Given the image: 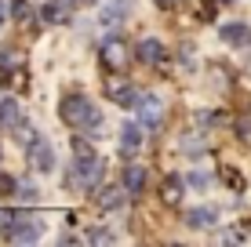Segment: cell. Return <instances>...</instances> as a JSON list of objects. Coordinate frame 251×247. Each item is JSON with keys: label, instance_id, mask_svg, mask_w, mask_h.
<instances>
[{"label": "cell", "instance_id": "2", "mask_svg": "<svg viewBox=\"0 0 251 247\" xmlns=\"http://www.w3.org/2000/svg\"><path fill=\"white\" fill-rule=\"evenodd\" d=\"M25 157H29V167L40 171V175H48L51 167H55V149H51L48 138H33L29 149H25Z\"/></svg>", "mask_w": 251, "mask_h": 247}, {"label": "cell", "instance_id": "3", "mask_svg": "<svg viewBox=\"0 0 251 247\" xmlns=\"http://www.w3.org/2000/svg\"><path fill=\"white\" fill-rule=\"evenodd\" d=\"M131 62V47L124 44V40H106V44H102V66H106V69H124V66Z\"/></svg>", "mask_w": 251, "mask_h": 247}, {"label": "cell", "instance_id": "9", "mask_svg": "<svg viewBox=\"0 0 251 247\" xmlns=\"http://www.w3.org/2000/svg\"><path fill=\"white\" fill-rule=\"evenodd\" d=\"M0 127H7V131H15V127H22V106L15 98L0 102Z\"/></svg>", "mask_w": 251, "mask_h": 247}, {"label": "cell", "instance_id": "4", "mask_svg": "<svg viewBox=\"0 0 251 247\" xmlns=\"http://www.w3.org/2000/svg\"><path fill=\"white\" fill-rule=\"evenodd\" d=\"M106 98H113V102H120V106H138L142 102V95L131 88V80H120V76H109L106 80Z\"/></svg>", "mask_w": 251, "mask_h": 247}, {"label": "cell", "instance_id": "20", "mask_svg": "<svg viewBox=\"0 0 251 247\" xmlns=\"http://www.w3.org/2000/svg\"><path fill=\"white\" fill-rule=\"evenodd\" d=\"M73 157H91V146L84 138H73Z\"/></svg>", "mask_w": 251, "mask_h": 247}, {"label": "cell", "instance_id": "24", "mask_svg": "<svg viewBox=\"0 0 251 247\" xmlns=\"http://www.w3.org/2000/svg\"><path fill=\"white\" fill-rule=\"evenodd\" d=\"M157 7H171V0H157Z\"/></svg>", "mask_w": 251, "mask_h": 247}, {"label": "cell", "instance_id": "6", "mask_svg": "<svg viewBox=\"0 0 251 247\" xmlns=\"http://www.w3.org/2000/svg\"><path fill=\"white\" fill-rule=\"evenodd\" d=\"M138 120H142L146 127H160V120H164V102L157 95H142V102H138Z\"/></svg>", "mask_w": 251, "mask_h": 247}, {"label": "cell", "instance_id": "8", "mask_svg": "<svg viewBox=\"0 0 251 247\" xmlns=\"http://www.w3.org/2000/svg\"><path fill=\"white\" fill-rule=\"evenodd\" d=\"M160 200L168 203V207H178V200H182V178L178 175H168L160 182Z\"/></svg>", "mask_w": 251, "mask_h": 247}, {"label": "cell", "instance_id": "14", "mask_svg": "<svg viewBox=\"0 0 251 247\" xmlns=\"http://www.w3.org/2000/svg\"><path fill=\"white\" fill-rule=\"evenodd\" d=\"M40 19L51 22V25H62L66 22V4H62V0H48V4L40 7Z\"/></svg>", "mask_w": 251, "mask_h": 247}, {"label": "cell", "instance_id": "23", "mask_svg": "<svg viewBox=\"0 0 251 247\" xmlns=\"http://www.w3.org/2000/svg\"><path fill=\"white\" fill-rule=\"evenodd\" d=\"M69 4H76V7H84V4H91V0H69Z\"/></svg>", "mask_w": 251, "mask_h": 247}, {"label": "cell", "instance_id": "15", "mask_svg": "<svg viewBox=\"0 0 251 247\" xmlns=\"http://www.w3.org/2000/svg\"><path fill=\"white\" fill-rule=\"evenodd\" d=\"M138 146H142V127L124 124V131H120V149H124V153H135Z\"/></svg>", "mask_w": 251, "mask_h": 247}, {"label": "cell", "instance_id": "21", "mask_svg": "<svg viewBox=\"0 0 251 247\" xmlns=\"http://www.w3.org/2000/svg\"><path fill=\"white\" fill-rule=\"evenodd\" d=\"M7 193H15V178L0 175V197H7Z\"/></svg>", "mask_w": 251, "mask_h": 247}, {"label": "cell", "instance_id": "22", "mask_svg": "<svg viewBox=\"0 0 251 247\" xmlns=\"http://www.w3.org/2000/svg\"><path fill=\"white\" fill-rule=\"evenodd\" d=\"M226 240H229V244H240V240H248V229H229V233H226Z\"/></svg>", "mask_w": 251, "mask_h": 247}, {"label": "cell", "instance_id": "12", "mask_svg": "<svg viewBox=\"0 0 251 247\" xmlns=\"http://www.w3.org/2000/svg\"><path fill=\"white\" fill-rule=\"evenodd\" d=\"M95 203H99L102 211H117L120 203H124V189H113V185H106V189L95 193Z\"/></svg>", "mask_w": 251, "mask_h": 247}, {"label": "cell", "instance_id": "11", "mask_svg": "<svg viewBox=\"0 0 251 247\" xmlns=\"http://www.w3.org/2000/svg\"><path fill=\"white\" fill-rule=\"evenodd\" d=\"M164 55H168V51H164V44H160V40H153V37L138 44V58H142V62H150V66L164 62Z\"/></svg>", "mask_w": 251, "mask_h": 247}, {"label": "cell", "instance_id": "10", "mask_svg": "<svg viewBox=\"0 0 251 247\" xmlns=\"http://www.w3.org/2000/svg\"><path fill=\"white\" fill-rule=\"evenodd\" d=\"M124 189L131 193V197H138V193L146 189V167H142V164L124 167Z\"/></svg>", "mask_w": 251, "mask_h": 247}, {"label": "cell", "instance_id": "13", "mask_svg": "<svg viewBox=\"0 0 251 247\" xmlns=\"http://www.w3.org/2000/svg\"><path fill=\"white\" fill-rule=\"evenodd\" d=\"M219 37L226 40V44H248L251 33H248V25H244V22H226V25L219 29Z\"/></svg>", "mask_w": 251, "mask_h": 247}, {"label": "cell", "instance_id": "5", "mask_svg": "<svg viewBox=\"0 0 251 247\" xmlns=\"http://www.w3.org/2000/svg\"><path fill=\"white\" fill-rule=\"evenodd\" d=\"M99 175H102V164L95 160V153H91V157H76L69 182H76V185H95V182H99Z\"/></svg>", "mask_w": 251, "mask_h": 247}, {"label": "cell", "instance_id": "16", "mask_svg": "<svg viewBox=\"0 0 251 247\" xmlns=\"http://www.w3.org/2000/svg\"><path fill=\"white\" fill-rule=\"evenodd\" d=\"M222 182H226L229 189H244V178H240L237 167H222Z\"/></svg>", "mask_w": 251, "mask_h": 247}, {"label": "cell", "instance_id": "26", "mask_svg": "<svg viewBox=\"0 0 251 247\" xmlns=\"http://www.w3.org/2000/svg\"><path fill=\"white\" fill-rule=\"evenodd\" d=\"M222 4H233V0H222Z\"/></svg>", "mask_w": 251, "mask_h": 247}, {"label": "cell", "instance_id": "25", "mask_svg": "<svg viewBox=\"0 0 251 247\" xmlns=\"http://www.w3.org/2000/svg\"><path fill=\"white\" fill-rule=\"evenodd\" d=\"M4 15H7V11H4V4H0V25H4Z\"/></svg>", "mask_w": 251, "mask_h": 247}, {"label": "cell", "instance_id": "7", "mask_svg": "<svg viewBox=\"0 0 251 247\" xmlns=\"http://www.w3.org/2000/svg\"><path fill=\"white\" fill-rule=\"evenodd\" d=\"M186 225L189 229H215V225H219V215H215L211 207H193L186 215Z\"/></svg>", "mask_w": 251, "mask_h": 247}, {"label": "cell", "instance_id": "17", "mask_svg": "<svg viewBox=\"0 0 251 247\" xmlns=\"http://www.w3.org/2000/svg\"><path fill=\"white\" fill-rule=\"evenodd\" d=\"M15 80V66H11V55H0V84H11Z\"/></svg>", "mask_w": 251, "mask_h": 247}, {"label": "cell", "instance_id": "1", "mask_svg": "<svg viewBox=\"0 0 251 247\" xmlns=\"http://www.w3.org/2000/svg\"><path fill=\"white\" fill-rule=\"evenodd\" d=\"M62 120L69 127H95L99 124V109H91V102L84 95H66L62 98Z\"/></svg>", "mask_w": 251, "mask_h": 247}, {"label": "cell", "instance_id": "19", "mask_svg": "<svg viewBox=\"0 0 251 247\" xmlns=\"http://www.w3.org/2000/svg\"><path fill=\"white\" fill-rule=\"evenodd\" d=\"M88 240H91V244H109L113 236H109L106 229H91V233H88Z\"/></svg>", "mask_w": 251, "mask_h": 247}, {"label": "cell", "instance_id": "18", "mask_svg": "<svg viewBox=\"0 0 251 247\" xmlns=\"http://www.w3.org/2000/svg\"><path fill=\"white\" fill-rule=\"evenodd\" d=\"M11 15H15V19H29V4H25V0H15V4H11Z\"/></svg>", "mask_w": 251, "mask_h": 247}]
</instances>
